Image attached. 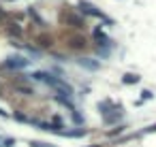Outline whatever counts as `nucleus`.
<instances>
[{
    "label": "nucleus",
    "mask_w": 156,
    "mask_h": 147,
    "mask_svg": "<svg viewBox=\"0 0 156 147\" xmlns=\"http://www.w3.org/2000/svg\"><path fill=\"white\" fill-rule=\"evenodd\" d=\"M71 47H73V49H81V47H86V38H81V36H73V38H71Z\"/></svg>",
    "instance_id": "0eeeda50"
},
{
    "label": "nucleus",
    "mask_w": 156,
    "mask_h": 147,
    "mask_svg": "<svg viewBox=\"0 0 156 147\" xmlns=\"http://www.w3.org/2000/svg\"><path fill=\"white\" fill-rule=\"evenodd\" d=\"M41 45H43V47H47V45H51V41H49V38H45V36H41Z\"/></svg>",
    "instance_id": "ddd939ff"
},
{
    "label": "nucleus",
    "mask_w": 156,
    "mask_h": 147,
    "mask_svg": "<svg viewBox=\"0 0 156 147\" xmlns=\"http://www.w3.org/2000/svg\"><path fill=\"white\" fill-rule=\"evenodd\" d=\"M7 17H9V15H7V13H5V11H2V9H0V21H5V19H7Z\"/></svg>",
    "instance_id": "4468645a"
},
{
    "label": "nucleus",
    "mask_w": 156,
    "mask_h": 147,
    "mask_svg": "<svg viewBox=\"0 0 156 147\" xmlns=\"http://www.w3.org/2000/svg\"><path fill=\"white\" fill-rule=\"evenodd\" d=\"M139 75H135V72H126V75L122 77V83L124 85H135V83H139Z\"/></svg>",
    "instance_id": "7ed1b4c3"
},
{
    "label": "nucleus",
    "mask_w": 156,
    "mask_h": 147,
    "mask_svg": "<svg viewBox=\"0 0 156 147\" xmlns=\"http://www.w3.org/2000/svg\"><path fill=\"white\" fill-rule=\"evenodd\" d=\"M79 11H81V13H86V15H92V17H103V13H101V11H96L90 2H83V0L79 2Z\"/></svg>",
    "instance_id": "f257e3e1"
},
{
    "label": "nucleus",
    "mask_w": 156,
    "mask_h": 147,
    "mask_svg": "<svg viewBox=\"0 0 156 147\" xmlns=\"http://www.w3.org/2000/svg\"><path fill=\"white\" fill-rule=\"evenodd\" d=\"M150 98H154V94H152L150 90H143V92H141V100H150Z\"/></svg>",
    "instance_id": "9b49d317"
},
{
    "label": "nucleus",
    "mask_w": 156,
    "mask_h": 147,
    "mask_svg": "<svg viewBox=\"0 0 156 147\" xmlns=\"http://www.w3.org/2000/svg\"><path fill=\"white\" fill-rule=\"evenodd\" d=\"M79 64H81V66H86V68H92V70H94V68H98V64H96V62H90L88 58H86V60H79Z\"/></svg>",
    "instance_id": "1a4fd4ad"
},
{
    "label": "nucleus",
    "mask_w": 156,
    "mask_h": 147,
    "mask_svg": "<svg viewBox=\"0 0 156 147\" xmlns=\"http://www.w3.org/2000/svg\"><path fill=\"white\" fill-rule=\"evenodd\" d=\"M58 134H60V136H83L86 130H83V128H79V130H60Z\"/></svg>",
    "instance_id": "39448f33"
},
{
    "label": "nucleus",
    "mask_w": 156,
    "mask_h": 147,
    "mask_svg": "<svg viewBox=\"0 0 156 147\" xmlns=\"http://www.w3.org/2000/svg\"><path fill=\"white\" fill-rule=\"evenodd\" d=\"M94 36H96V41H98L101 45H105V47H109V45H111V41H109V38H107V36H105V34L101 32V28H98V30L94 32Z\"/></svg>",
    "instance_id": "423d86ee"
},
{
    "label": "nucleus",
    "mask_w": 156,
    "mask_h": 147,
    "mask_svg": "<svg viewBox=\"0 0 156 147\" xmlns=\"http://www.w3.org/2000/svg\"><path fill=\"white\" fill-rule=\"evenodd\" d=\"M30 147H56V145H49V143H43V141H30Z\"/></svg>",
    "instance_id": "9d476101"
},
{
    "label": "nucleus",
    "mask_w": 156,
    "mask_h": 147,
    "mask_svg": "<svg viewBox=\"0 0 156 147\" xmlns=\"http://www.w3.org/2000/svg\"><path fill=\"white\" fill-rule=\"evenodd\" d=\"M7 66L9 68H21V66H28V60H24V58H9Z\"/></svg>",
    "instance_id": "f03ea898"
},
{
    "label": "nucleus",
    "mask_w": 156,
    "mask_h": 147,
    "mask_svg": "<svg viewBox=\"0 0 156 147\" xmlns=\"http://www.w3.org/2000/svg\"><path fill=\"white\" fill-rule=\"evenodd\" d=\"M15 145V139L11 136H0V147H13Z\"/></svg>",
    "instance_id": "6e6552de"
},
{
    "label": "nucleus",
    "mask_w": 156,
    "mask_h": 147,
    "mask_svg": "<svg viewBox=\"0 0 156 147\" xmlns=\"http://www.w3.org/2000/svg\"><path fill=\"white\" fill-rule=\"evenodd\" d=\"M62 19H64V21H71V23H73L75 28H83V19H81V17H77V15H73V13L64 15Z\"/></svg>",
    "instance_id": "20e7f679"
},
{
    "label": "nucleus",
    "mask_w": 156,
    "mask_h": 147,
    "mask_svg": "<svg viewBox=\"0 0 156 147\" xmlns=\"http://www.w3.org/2000/svg\"><path fill=\"white\" fill-rule=\"evenodd\" d=\"M9 32H11V34H17V36H19V34H21V28H19V26H15V23H13V26L9 28Z\"/></svg>",
    "instance_id": "f8f14e48"
}]
</instances>
